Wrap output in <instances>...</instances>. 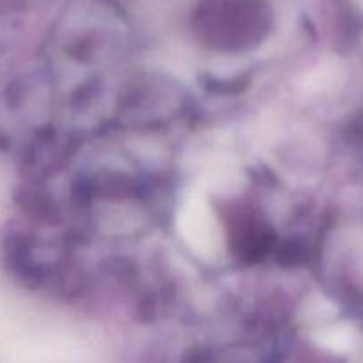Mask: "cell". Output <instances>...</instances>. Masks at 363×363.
I'll list each match as a JSON object with an SVG mask.
<instances>
[{"label": "cell", "instance_id": "obj_1", "mask_svg": "<svg viewBox=\"0 0 363 363\" xmlns=\"http://www.w3.org/2000/svg\"><path fill=\"white\" fill-rule=\"evenodd\" d=\"M179 236L202 261L215 262L223 254V230L211 206L201 197H188L177 213Z\"/></svg>", "mask_w": 363, "mask_h": 363}]
</instances>
